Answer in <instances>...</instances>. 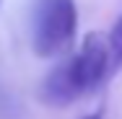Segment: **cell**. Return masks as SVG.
<instances>
[{
  "instance_id": "cell-1",
  "label": "cell",
  "mask_w": 122,
  "mask_h": 119,
  "mask_svg": "<svg viewBox=\"0 0 122 119\" xmlns=\"http://www.w3.org/2000/svg\"><path fill=\"white\" fill-rule=\"evenodd\" d=\"M78 10L73 0H39L34 10V52L39 57L65 54L75 39Z\"/></svg>"
},
{
  "instance_id": "cell-2",
  "label": "cell",
  "mask_w": 122,
  "mask_h": 119,
  "mask_svg": "<svg viewBox=\"0 0 122 119\" xmlns=\"http://www.w3.org/2000/svg\"><path fill=\"white\" fill-rule=\"evenodd\" d=\"M70 62V70H73V78L81 88V93H91L96 91L99 86L109 78V47H107V39L99 34V31H91L86 34L81 49L75 52L73 57H68Z\"/></svg>"
},
{
  "instance_id": "cell-3",
  "label": "cell",
  "mask_w": 122,
  "mask_h": 119,
  "mask_svg": "<svg viewBox=\"0 0 122 119\" xmlns=\"http://www.w3.org/2000/svg\"><path fill=\"white\" fill-rule=\"evenodd\" d=\"M81 96L83 93H81V88H78V83H75L68 60L60 62V65L44 78V83H42V101L49 104V106H70Z\"/></svg>"
},
{
  "instance_id": "cell-4",
  "label": "cell",
  "mask_w": 122,
  "mask_h": 119,
  "mask_svg": "<svg viewBox=\"0 0 122 119\" xmlns=\"http://www.w3.org/2000/svg\"><path fill=\"white\" fill-rule=\"evenodd\" d=\"M107 47H109V67H112V72L122 70V13H120V18L114 21L112 31H109Z\"/></svg>"
},
{
  "instance_id": "cell-5",
  "label": "cell",
  "mask_w": 122,
  "mask_h": 119,
  "mask_svg": "<svg viewBox=\"0 0 122 119\" xmlns=\"http://www.w3.org/2000/svg\"><path fill=\"white\" fill-rule=\"evenodd\" d=\"M81 119H104V109H96V111H91V114H86Z\"/></svg>"
}]
</instances>
